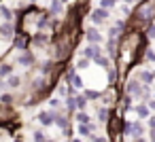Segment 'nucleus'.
<instances>
[{"instance_id":"obj_1","label":"nucleus","mask_w":155,"mask_h":142,"mask_svg":"<svg viewBox=\"0 0 155 142\" xmlns=\"http://www.w3.org/2000/svg\"><path fill=\"white\" fill-rule=\"evenodd\" d=\"M83 40L85 43H91V45H102L104 43V34L98 30V26H87L83 28Z\"/></svg>"},{"instance_id":"obj_2","label":"nucleus","mask_w":155,"mask_h":142,"mask_svg":"<svg viewBox=\"0 0 155 142\" xmlns=\"http://www.w3.org/2000/svg\"><path fill=\"white\" fill-rule=\"evenodd\" d=\"M87 19H89L94 26L100 28V26H104V24L110 19V11H108V9H102V7H96L94 11H89V17H87Z\"/></svg>"},{"instance_id":"obj_3","label":"nucleus","mask_w":155,"mask_h":142,"mask_svg":"<svg viewBox=\"0 0 155 142\" xmlns=\"http://www.w3.org/2000/svg\"><path fill=\"white\" fill-rule=\"evenodd\" d=\"M36 55L28 49V51H19V55H17V62H15V66H19V68H26V70H32L34 66H36Z\"/></svg>"},{"instance_id":"obj_4","label":"nucleus","mask_w":155,"mask_h":142,"mask_svg":"<svg viewBox=\"0 0 155 142\" xmlns=\"http://www.w3.org/2000/svg\"><path fill=\"white\" fill-rule=\"evenodd\" d=\"M17 34V21H0V38L2 40H13V36Z\"/></svg>"},{"instance_id":"obj_5","label":"nucleus","mask_w":155,"mask_h":142,"mask_svg":"<svg viewBox=\"0 0 155 142\" xmlns=\"http://www.w3.org/2000/svg\"><path fill=\"white\" fill-rule=\"evenodd\" d=\"M11 45H13L15 49H19V51H28V49H30V36L17 30V34L13 36V40H11Z\"/></svg>"},{"instance_id":"obj_6","label":"nucleus","mask_w":155,"mask_h":142,"mask_svg":"<svg viewBox=\"0 0 155 142\" xmlns=\"http://www.w3.org/2000/svg\"><path fill=\"white\" fill-rule=\"evenodd\" d=\"M113 112H115V108H110V106H104V104H100V106L96 108V119H98V123H102V125L106 127V123L110 121Z\"/></svg>"},{"instance_id":"obj_7","label":"nucleus","mask_w":155,"mask_h":142,"mask_svg":"<svg viewBox=\"0 0 155 142\" xmlns=\"http://www.w3.org/2000/svg\"><path fill=\"white\" fill-rule=\"evenodd\" d=\"M13 119H17L15 108H13V106H7V104L0 102V125H7V123H9V121H13Z\"/></svg>"},{"instance_id":"obj_8","label":"nucleus","mask_w":155,"mask_h":142,"mask_svg":"<svg viewBox=\"0 0 155 142\" xmlns=\"http://www.w3.org/2000/svg\"><path fill=\"white\" fill-rule=\"evenodd\" d=\"M104 49H102V45H91V43H85L83 47H81V51H79V55H83V57H89V60H94L98 53H102Z\"/></svg>"},{"instance_id":"obj_9","label":"nucleus","mask_w":155,"mask_h":142,"mask_svg":"<svg viewBox=\"0 0 155 142\" xmlns=\"http://www.w3.org/2000/svg\"><path fill=\"white\" fill-rule=\"evenodd\" d=\"M55 115H58V110H41L38 115H36V121L41 123V125H45V127H49V125H53L55 123Z\"/></svg>"},{"instance_id":"obj_10","label":"nucleus","mask_w":155,"mask_h":142,"mask_svg":"<svg viewBox=\"0 0 155 142\" xmlns=\"http://www.w3.org/2000/svg\"><path fill=\"white\" fill-rule=\"evenodd\" d=\"M0 21H17V11L0 0Z\"/></svg>"},{"instance_id":"obj_11","label":"nucleus","mask_w":155,"mask_h":142,"mask_svg":"<svg viewBox=\"0 0 155 142\" xmlns=\"http://www.w3.org/2000/svg\"><path fill=\"white\" fill-rule=\"evenodd\" d=\"M104 53L115 62L117 55H119V38H106V47H104Z\"/></svg>"},{"instance_id":"obj_12","label":"nucleus","mask_w":155,"mask_h":142,"mask_svg":"<svg viewBox=\"0 0 155 142\" xmlns=\"http://www.w3.org/2000/svg\"><path fill=\"white\" fill-rule=\"evenodd\" d=\"M47 11H49L53 17H64V13H66V5H62L60 0H49Z\"/></svg>"},{"instance_id":"obj_13","label":"nucleus","mask_w":155,"mask_h":142,"mask_svg":"<svg viewBox=\"0 0 155 142\" xmlns=\"http://www.w3.org/2000/svg\"><path fill=\"white\" fill-rule=\"evenodd\" d=\"M79 74V70H77V66L74 64H66V68H64V74H62V81L66 83V85H72V79Z\"/></svg>"},{"instance_id":"obj_14","label":"nucleus","mask_w":155,"mask_h":142,"mask_svg":"<svg viewBox=\"0 0 155 142\" xmlns=\"http://www.w3.org/2000/svg\"><path fill=\"white\" fill-rule=\"evenodd\" d=\"M132 110L136 112V117H138V119H149V117H151V110H149L147 102H138V104H134V108H132Z\"/></svg>"},{"instance_id":"obj_15","label":"nucleus","mask_w":155,"mask_h":142,"mask_svg":"<svg viewBox=\"0 0 155 142\" xmlns=\"http://www.w3.org/2000/svg\"><path fill=\"white\" fill-rule=\"evenodd\" d=\"M5 81H7V89H19V87L24 85V79H21L19 74H15V72H13L9 79H5Z\"/></svg>"},{"instance_id":"obj_16","label":"nucleus","mask_w":155,"mask_h":142,"mask_svg":"<svg viewBox=\"0 0 155 142\" xmlns=\"http://www.w3.org/2000/svg\"><path fill=\"white\" fill-rule=\"evenodd\" d=\"M83 95L89 100V102H100V98H102V89H83Z\"/></svg>"},{"instance_id":"obj_17","label":"nucleus","mask_w":155,"mask_h":142,"mask_svg":"<svg viewBox=\"0 0 155 142\" xmlns=\"http://www.w3.org/2000/svg\"><path fill=\"white\" fill-rule=\"evenodd\" d=\"M13 70H15L13 64H7V62L0 60V79H9V76L13 74Z\"/></svg>"},{"instance_id":"obj_18","label":"nucleus","mask_w":155,"mask_h":142,"mask_svg":"<svg viewBox=\"0 0 155 142\" xmlns=\"http://www.w3.org/2000/svg\"><path fill=\"white\" fill-rule=\"evenodd\" d=\"M147 134V127L136 119V121H132V138H136V136H144Z\"/></svg>"},{"instance_id":"obj_19","label":"nucleus","mask_w":155,"mask_h":142,"mask_svg":"<svg viewBox=\"0 0 155 142\" xmlns=\"http://www.w3.org/2000/svg\"><path fill=\"white\" fill-rule=\"evenodd\" d=\"M53 91H55V95H58V98H68V85H66L64 81H60V83L55 85V89H53Z\"/></svg>"},{"instance_id":"obj_20","label":"nucleus","mask_w":155,"mask_h":142,"mask_svg":"<svg viewBox=\"0 0 155 142\" xmlns=\"http://www.w3.org/2000/svg\"><path fill=\"white\" fill-rule=\"evenodd\" d=\"M74 121L77 123H91V117H89L87 110H77L74 112Z\"/></svg>"},{"instance_id":"obj_21","label":"nucleus","mask_w":155,"mask_h":142,"mask_svg":"<svg viewBox=\"0 0 155 142\" xmlns=\"http://www.w3.org/2000/svg\"><path fill=\"white\" fill-rule=\"evenodd\" d=\"M47 104H49L51 110H62V100H60L58 95H49V98H47Z\"/></svg>"},{"instance_id":"obj_22","label":"nucleus","mask_w":155,"mask_h":142,"mask_svg":"<svg viewBox=\"0 0 155 142\" xmlns=\"http://www.w3.org/2000/svg\"><path fill=\"white\" fill-rule=\"evenodd\" d=\"M87 104H89V100L83 95V91H79L77 93V110H87Z\"/></svg>"},{"instance_id":"obj_23","label":"nucleus","mask_w":155,"mask_h":142,"mask_svg":"<svg viewBox=\"0 0 155 142\" xmlns=\"http://www.w3.org/2000/svg\"><path fill=\"white\" fill-rule=\"evenodd\" d=\"M74 66H77V70H89V66H91V60L81 55V57L77 60V64H74Z\"/></svg>"},{"instance_id":"obj_24","label":"nucleus","mask_w":155,"mask_h":142,"mask_svg":"<svg viewBox=\"0 0 155 142\" xmlns=\"http://www.w3.org/2000/svg\"><path fill=\"white\" fill-rule=\"evenodd\" d=\"M0 102L7 104V106H13V104H15V95L9 93V91H2V93H0Z\"/></svg>"},{"instance_id":"obj_25","label":"nucleus","mask_w":155,"mask_h":142,"mask_svg":"<svg viewBox=\"0 0 155 142\" xmlns=\"http://www.w3.org/2000/svg\"><path fill=\"white\" fill-rule=\"evenodd\" d=\"M142 32H144V38H147L149 43H151V40H155V24H149Z\"/></svg>"},{"instance_id":"obj_26","label":"nucleus","mask_w":155,"mask_h":142,"mask_svg":"<svg viewBox=\"0 0 155 142\" xmlns=\"http://www.w3.org/2000/svg\"><path fill=\"white\" fill-rule=\"evenodd\" d=\"M121 34H123V32H121L117 26H110L108 32H106V38H121Z\"/></svg>"},{"instance_id":"obj_27","label":"nucleus","mask_w":155,"mask_h":142,"mask_svg":"<svg viewBox=\"0 0 155 142\" xmlns=\"http://www.w3.org/2000/svg\"><path fill=\"white\" fill-rule=\"evenodd\" d=\"M32 140H34V142H47V134H45L43 129H36V131L32 134Z\"/></svg>"},{"instance_id":"obj_28","label":"nucleus","mask_w":155,"mask_h":142,"mask_svg":"<svg viewBox=\"0 0 155 142\" xmlns=\"http://www.w3.org/2000/svg\"><path fill=\"white\" fill-rule=\"evenodd\" d=\"M72 87H77L79 91H81V89H85V81H83V76H81V74H77V76L72 79Z\"/></svg>"},{"instance_id":"obj_29","label":"nucleus","mask_w":155,"mask_h":142,"mask_svg":"<svg viewBox=\"0 0 155 142\" xmlns=\"http://www.w3.org/2000/svg\"><path fill=\"white\" fill-rule=\"evenodd\" d=\"M121 15H123L125 19H130V17H132V9H130V5L121 2Z\"/></svg>"},{"instance_id":"obj_30","label":"nucleus","mask_w":155,"mask_h":142,"mask_svg":"<svg viewBox=\"0 0 155 142\" xmlns=\"http://www.w3.org/2000/svg\"><path fill=\"white\" fill-rule=\"evenodd\" d=\"M115 5H117L115 0H100V5H98V7H102V9H108V11H110V9H115Z\"/></svg>"},{"instance_id":"obj_31","label":"nucleus","mask_w":155,"mask_h":142,"mask_svg":"<svg viewBox=\"0 0 155 142\" xmlns=\"http://www.w3.org/2000/svg\"><path fill=\"white\" fill-rule=\"evenodd\" d=\"M123 136H132V121L123 123Z\"/></svg>"},{"instance_id":"obj_32","label":"nucleus","mask_w":155,"mask_h":142,"mask_svg":"<svg viewBox=\"0 0 155 142\" xmlns=\"http://www.w3.org/2000/svg\"><path fill=\"white\" fill-rule=\"evenodd\" d=\"M91 142H108V136H98V134H96Z\"/></svg>"},{"instance_id":"obj_33","label":"nucleus","mask_w":155,"mask_h":142,"mask_svg":"<svg viewBox=\"0 0 155 142\" xmlns=\"http://www.w3.org/2000/svg\"><path fill=\"white\" fill-rule=\"evenodd\" d=\"M147 125H149V129H155V112L149 117V121H147Z\"/></svg>"},{"instance_id":"obj_34","label":"nucleus","mask_w":155,"mask_h":142,"mask_svg":"<svg viewBox=\"0 0 155 142\" xmlns=\"http://www.w3.org/2000/svg\"><path fill=\"white\" fill-rule=\"evenodd\" d=\"M147 106H149V110H151V112H155V98L147 100Z\"/></svg>"},{"instance_id":"obj_35","label":"nucleus","mask_w":155,"mask_h":142,"mask_svg":"<svg viewBox=\"0 0 155 142\" xmlns=\"http://www.w3.org/2000/svg\"><path fill=\"white\" fill-rule=\"evenodd\" d=\"M132 142H147V138L144 136H136V138H132Z\"/></svg>"},{"instance_id":"obj_36","label":"nucleus","mask_w":155,"mask_h":142,"mask_svg":"<svg viewBox=\"0 0 155 142\" xmlns=\"http://www.w3.org/2000/svg\"><path fill=\"white\" fill-rule=\"evenodd\" d=\"M149 142H155V129H149Z\"/></svg>"},{"instance_id":"obj_37","label":"nucleus","mask_w":155,"mask_h":142,"mask_svg":"<svg viewBox=\"0 0 155 142\" xmlns=\"http://www.w3.org/2000/svg\"><path fill=\"white\" fill-rule=\"evenodd\" d=\"M121 2H125V5H130V7H132V5H136V0H121Z\"/></svg>"},{"instance_id":"obj_38","label":"nucleus","mask_w":155,"mask_h":142,"mask_svg":"<svg viewBox=\"0 0 155 142\" xmlns=\"http://www.w3.org/2000/svg\"><path fill=\"white\" fill-rule=\"evenodd\" d=\"M13 142H26V140H24V138H21V136H19V138H15V140H13Z\"/></svg>"},{"instance_id":"obj_39","label":"nucleus","mask_w":155,"mask_h":142,"mask_svg":"<svg viewBox=\"0 0 155 142\" xmlns=\"http://www.w3.org/2000/svg\"><path fill=\"white\" fill-rule=\"evenodd\" d=\"M26 2H30V5H38V0H26Z\"/></svg>"},{"instance_id":"obj_40","label":"nucleus","mask_w":155,"mask_h":142,"mask_svg":"<svg viewBox=\"0 0 155 142\" xmlns=\"http://www.w3.org/2000/svg\"><path fill=\"white\" fill-rule=\"evenodd\" d=\"M68 142H81V140H79V138H70Z\"/></svg>"},{"instance_id":"obj_41","label":"nucleus","mask_w":155,"mask_h":142,"mask_svg":"<svg viewBox=\"0 0 155 142\" xmlns=\"http://www.w3.org/2000/svg\"><path fill=\"white\" fill-rule=\"evenodd\" d=\"M60 2H62V5H70V0H60Z\"/></svg>"},{"instance_id":"obj_42","label":"nucleus","mask_w":155,"mask_h":142,"mask_svg":"<svg viewBox=\"0 0 155 142\" xmlns=\"http://www.w3.org/2000/svg\"><path fill=\"white\" fill-rule=\"evenodd\" d=\"M47 142H55V140H51V138H47Z\"/></svg>"},{"instance_id":"obj_43","label":"nucleus","mask_w":155,"mask_h":142,"mask_svg":"<svg viewBox=\"0 0 155 142\" xmlns=\"http://www.w3.org/2000/svg\"><path fill=\"white\" fill-rule=\"evenodd\" d=\"M153 76H155V68H153Z\"/></svg>"},{"instance_id":"obj_44","label":"nucleus","mask_w":155,"mask_h":142,"mask_svg":"<svg viewBox=\"0 0 155 142\" xmlns=\"http://www.w3.org/2000/svg\"><path fill=\"white\" fill-rule=\"evenodd\" d=\"M115 2H121V0H115Z\"/></svg>"},{"instance_id":"obj_45","label":"nucleus","mask_w":155,"mask_h":142,"mask_svg":"<svg viewBox=\"0 0 155 142\" xmlns=\"http://www.w3.org/2000/svg\"><path fill=\"white\" fill-rule=\"evenodd\" d=\"M153 98H155V91H153Z\"/></svg>"}]
</instances>
